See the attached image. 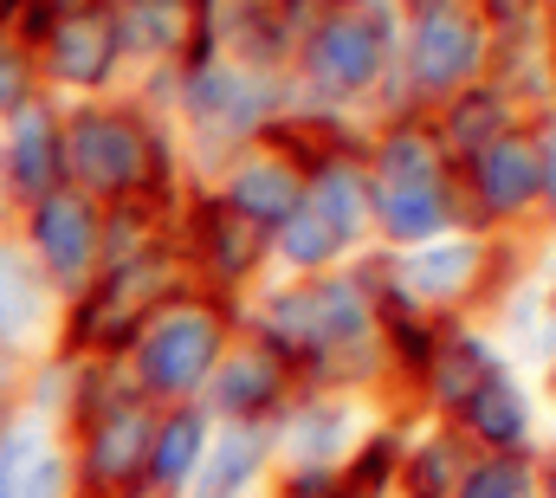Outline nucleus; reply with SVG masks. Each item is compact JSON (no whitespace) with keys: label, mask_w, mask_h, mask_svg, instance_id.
I'll return each instance as SVG.
<instances>
[{"label":"nucleus","mask_w":556,"mask_h":498,"mask_svg":"<svg viewBox=\"0 0 556 498\" xmlns=\"http://www.w3.org/2000/svg\"><path fill=\"white\" fill-rule=\"evenodd\" d=\"M188 453H194V421H181V427L162 440V453H155V480H181Z\"/></svg>","instance_id":"nucleus-1"},{"label":"nucleus","mask_w":556,"mask_h":498,"mask_svg":"<svg viewBox=\"0 0 556 498\" xmlns=\"http://www.w3.org/2000/svg\"><path fill=\"white\" fill-rule=\"evenodd\" d=\"M247 466H253V440H240V447L214 466V486H207V498H227L233 486H240V473H247Z\"/></svg>","instance_id":"nucleus-2"},{"label":"nucleus","mask_w":556,"mask_h":498,"mask_svg":"<svg viewBox=\"0 0 556 498\" xmlns=\"http://www.w3.org/2000/svg\"><path fill=\"white\" fill-rule=\"evenodd\" d=\"M466 498H525V480H518L511 466H492V473H479V480L466 486Z\"/></svg>","instance_id":"nucleus-3"},{"label":"nucleus","mask_w":556,"mask_h":498,"mask_svg":"<svg viewBox=\"0 0 556 498\" xmlns=\"http://www.w3.org/2000/svg\"><path fill=\"white\" fill-rule=\"evenodd\" d=\"M20 498H59V466H39V473L20 486Z\"/></svg>","instance_id":"nucleus-4"}]
</instances>
